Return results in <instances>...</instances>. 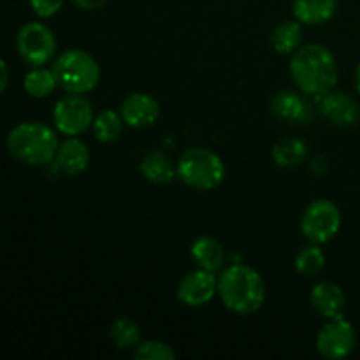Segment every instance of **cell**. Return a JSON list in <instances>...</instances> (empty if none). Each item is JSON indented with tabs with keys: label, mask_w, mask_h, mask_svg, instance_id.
<instances>
[{
	"label": "cell",
	"mask_w": 360,
	"mask_h": 360,
	"mask_svg": "<svg viewBox=\"0 0 360 360\" xmlns=\"http://www.w3.org/2000/svg\"><path fill=\"white\" fill-rule=\"evenodd\" d=\"M290 76L302 94L319 98L336 86V58L326 46L316 42L304 44L292 55Z\"/></svg>",
	"instance_id": "obj_1"
},
{
	"label": "cell",
	"mask_w": 360,
	"mask_h": 360,
	"mask_svg": "<svg viewBox=\"0 0 360 360\" xmlns=\"http://www.w3.org/2000/svg\"><path fill=\"white\" fill-rule=\"evenodd\" d=\"M218 295L229 311L253 315L266 301V283L253 267L232 264L218 274Z\"/></svg>",
	"instance_id": "obj_2"
},
{
	"label": "cell",
	"mask_w": 360,
	"mask_h": 360,
	"mask_svg": "<svg viewBox=\"0 0 360 360\" xmlns=\"http://www.w3.org/2000/svg\"><path fill=\"white\" fill-rule=\"evenodd\" d=\"M7 150L21 164L39 167L51 164L58 151L56 129L41 122H23L7 136Z\"/></svg>",
	"instance_id": "obj_3"
},
{
	"label": "cell",
	"mask_w": 360,
	"mask_h": 360,
	"mask_svg": "<svg viewBox=\"0 0 360 360\" xmlns=\"http://www.w3.org/2000/svg\"><path fill=\"white\" fill-rule=\"evenodd\" d=\"M225 172L227 169L220 155L202 146L185 150L176 164V176L186 186L199 192L218 188L224 183Z\"/></svg>",
	"instance_id": "obj_4"
},
{
	"label": "cell",
	"mask_w": 360,
	"mask_h": 360,
	"mask_svg": "<svg viewBox=\"0 0 360 360\" xmlns=\"http://www.w3.org/2000/svg\"><path fill=\"white\" fill-rule=\"evenodd\" d=\"M56 83L67 94H88L101 81V65L83 49H67L53 63Z\"/></svg>",
	"instance_id": "obj_5"
},
{
	"label": "cell",
	"mask_w": 360,
	"mask_h": 360,
	"mask_svg": "<svg viewBox=\"0 0 360 360\" xmlns=\"http://www.w3.org/2000/svg\"><path fill=\"white\" fill-rule=\"evenodd\" d=\"M56 37L48 25L41 21H28L18 30L16 49L21 60L30 67L48 65L55 60Z\"/></svg>",
	"instance_id": "obj_6"
},
{
	"label": "cell",
	"mask_w": 360,
	"mask_h": 360,
	"mask_svg": "<svg viewBox=\"0 0 360 360\" xmlns=\"http://www.w3.org/2000/svg\"><path fill=\"white\" fill-rule=\"evenodd\" d=\"M341 221L343 217L336 202L329 199H316L302 213L301 232L309 243L322 246L336 238Z\"/></svg>",
	"instance_id": "obj_7"
},
{
	"label": "cell",
	"mask_w": 360,
	"mask_h": 360,
	"mask_svg": "<svg viewBox=\"0 0 360 360\" xmlns=\"http://www.w3.org/2000/svg\"><path fill=\"white\" fill-rule=\"evenodd\" d=\"M94 108L84 94H65L53 108V123L56 132L67 137H77L94 123Z\"/></svg>",
	"instance_id": "obj_8"
},
{
	"label": "cell",
	"mask_w": 360,
	"mask_h": 360,
	"mask_svg": "<svg viewBox=\"0 0 360 360\" xmlns=\"http://www.w3.org/2000/svg\"><path fill=\"white\" fill-rule=\"evenodd\" d=\"M316 352L322 357L340 360L348 357L357 347V334L345 315L327 320L316 334Z\"/></svg>",
	"instance_id": "obj_9"
},
{
	"label": "cell",
	"mask_w": 360,
	"mask_h": 360,
	"mask_svg": "<svg viewBox=\"0 0 360 360\" xmlns=\"http://www.w3.org/2000/svg\"><path fill=\"white\" fill-rule=\"evenodd\" d=\"M179 302L188 308H202L218 295V274L206 269L190 271L181 278L176 290Z\"/></svg>",
	"instance_id": "obj_10"
},
{
	"label": "cell",
	"mask_w": 360,
	"mask_h": 360,
	"mask_svg": "<svg viewBox=\"0 0 360 360\" xmlns=\"http://www.w3.org/2000/svg\"><path fill=\"white\" fill-rule=\"evenodd\" d=\"M319 111L336 127H352L359 122L360 108L347 91H327L319 97Z\"/></svg>",
	"instance_id": "obj_11"
},
{
	"label": "cell",
	"mask_w": 360,
	"mask_h": 360,
	"mask_svg": "<svg viewBox=\"0 0 360 360\" xmlns=\"http://www.w3.org/2000/svg\"><path fill=\"white\" fill-rule=\"evenodd\" d=\"M120 115H122L125 125L132 129H148L155 125L160 116V104L157 98L143 91H134L120 105Z\"/></svg>",
	"instance_id": "obj_12"
},
{
	"label": "cell",
	"mask_w": 360,
	"mask_h": 360,
	"mask_svg": "<svg viewBox=\"0 0 360 360\" xmlns=\"http://www.w3.org/2000/svg\"><path fill=\"white\" fill-rule=\"evenodd\" d=\"M273 112L278 118L288 123H309L313 120V105L308 101V95L301 90H281L278 91L271 102Z\"/></svg>",
	"instance_id": "obj_13"
},
{
	"label": "cell",
	"mask_w": 360,
	"mask_h": 360,
	"mask_svg": "<svg viewBox=\"0 0 360 360\" xmlns=\"http://www.w3.org/2000/svg\"><path fill=\"white\" fill-rule=\"evenodd\" d=\"M309 302L322 319L330 320L345 313L347 295L340 285L333 283V281H320L313 287L311 294H309Z\"/></svg>",
	"instance_id": "obj_14"
},
{
	"label": "cell",
	"mask_w": 360,
	"mask_h": 360,
	"mask_svg": "<svg viewBox=\"0 0 360 360\" xmlns=\"http://www.w3.org/2000/svg\"><path fill=\"white\" fill-rule=\"evenodd\" d=\"M55 164L63 174L79 176L90 165V150L77 137H67L63 143H60L55 157Z\"/></svg>",
	"instance_id": "obj_15"
},
{
	"label": "cell",
	"mask_w": 360,
	"mask_h": 360,
	"mask_svg": "<svg viewBox=\"0 0 360 360\" xmlns=\"http://www.w3.org/2000/svg\"><path fill=\"white\" fill-rule=\"evenodd\" d=\"M292 11L299 23L316 27L329 21L336 14L338 0H294Z\"/></svg>",
	"instance_id": "obj_16"
},
{
	"label": "cell",
	"mask_w": 360,
	"mask_h": 360,
	"mask_svg": "<svg viewBox=\"0 0 360 360\" xmlns=\"http://www.w3.org/2000/svg\"><path fill=\"white\" fill-rule=\"evenodd\" d=\"M192 259L195 260L200 269L211 271V273H220L225 262L224 246L218 239L211 236H200L192 243Z\"/></svg>",
	"instance_id": "obj_17"
},
{
	"label": "cell",
	"mask_w": 360,
	"mask_h": 360,
	"mask_svg": "<svg viewBox=\"0 0 360 360\" xmlns=\"http://www.w3.org/2000/svg\"><path fill=\"white\" fill-rule=\"evenodd\" d=\"M141 174L153 185H167L176 176V164L162 151H150L139 164Z\"/></svg>",
	"instance_id": "obj_18"
},
{
	"label": "cell",
	"mask_w": 360,
	"mask_h": 360,
	"mask_svg": "<svg viewBox=\"0 0 360 360\" xmlns=\"http://www.w3.org/2000/svg\"><path fill=\"white\" fill-rule=\"evenodd\" d=\"M302 42V23L295 21H283L278 25L271 34L273 49L280 55H294Z\"/></svg>",
	"instance_id": "obj_19"
},
{
	"label": "cell",
	"mask_w": 360,
	"mask_h": 360,
	"mask_svg": "<svg viewBox=\"0 0 360 360\" xmlns=\"http://www.w3.org/2000/svg\"><path fill=\"white\" fill-rule=\"evenodd\" d=\"M308 155V144L299 137H283L273 148V160L278 167H295Z\"/></svg>",
	"instance_id": "obj_20"
},
{
	"label": "cell",
	"mask_w": 360,
	"mask_h": 360,
	"mask_svg": "<svg viewBox=\"0 0 360 360\" xmlns=\"http://www.w3.org/2000/svg\"><path fill=\"white\" fill-rule=\"evenodd\" d=\"M123 125H125V122H123L122 115H120V111H115V109H104V111H101L94 118V123H91L95 139L102 144L118 141L123 132Z\"/></svg>",
	"instance_id": "obj_21"
},
{
	"label": "cell",
	"mask_w": 360,
	"mask_h": 360,
	"mask_svg": "<svg viewBox=\"0 0 360 360\" xmlns=\"http://www.w3.org/2000/svg\"><path fill=\"white\" fill-rule=\"evenodd\" d=\"M25 91L34 98H46L55 91L58 86L53 69L48 67H32L30 72H27L23 79Z\"/></svg>",
	"instance_id": "obj_22"
},
{
	"label": "cell",
	"mask_w": 360,
	"mask_h": 360,
	"mask_svg": "<svg viewBox=\"0 0 360 360\" xmlns=\"http://www.w3.org/2000/svg\"><path fill=\"white\" fill-rule=\"evenodd\" d=\"M294 266L302 276H316L326 266V253L320 248V245L311 243V245L299 250V253L295 255Z\"/></svg>",
	"instance_id": "obj_23"
},
{
	"label": "cell",
	"mask_w": 360,
	"mask_h": 360,
	"mask_svg": "<svg viewBox=\"0 0 360 360\" xmlns=\"http://www.w3.org/2000/svg\"><path fill=\"white\" fill-rule=\"evenodd\" d=\"M109 336L120 350H130L141 343V327L130 319H118L111 326Z\"/></svg>",
	"instance_id": "obj_24"
},
{
	"label": "cell",
	"mask_w": 360,
	"mask_h": 360,
	"mask_svg": "<svg viewBox=\"0 0 360 360\" xmlns=\"http://www.w3.org/2000/svg\"><path fill=\"white\" fill-rule=\"evenodd\" d=\"M136 359L139 360H174L176 352L167 343L158 340L141 341L136 347Z\"/></svg>",
	"instance_id": "obj_25"
},
{
	"label": "cell",
	"mask_w": 360,
	"mask_h": 360,
	"mask_svg": "<svg viewBox=\"0 0 360 360\" xmlns=\"http://www.w3.org/2000/svg\"><path fill=\"white\" fill-rule=\"evenodd\" d=\"M30 7L41 20H48L60 13L63 7V0H30Z\"/></svg>",
	"instance_id": "obj_26"
},
{
	"label": "cell",
	"mask_w": 360,
	"mask_h": 360,
	"mask_svg": "<svg viewBox=\"0 0 360 360\" xmlns=\"http://www.w3.org/2000/svg\"><path fill=\"white\" fill-rule=\"evenodd\" d=\"M109 0H72L74 6H77L79 9L84 11H97L101 7H104Z\"/></svg>",
	"instance_id": "obj_27"
},
{
	"label": "cell",
	"mask_w": 360,
	"mask_h": 360,
	"mask_svg": "<svg viewBox=\"0 0 360 360\" xmlns=\"http://www.w3.org/2000/svg\"><path fill=\"white\" fill-rule=\"evenodd\" d=\"M7 84H9V67H7V63L0 58V95L6 91Z\"/></svg>",
	"instance_id": "obj_28"
},
{
	"label": "cell",
	"mask_w": 360,
	"mask_h": 360,
	"mask_svg": "<svg viewBox=\"0 0 360 360\" xmlns=\"http://www.w3.org/2000/svg\"><path fill=\"white\" fill-rule=\"evenodd\" d=\"M355 88L360 94V63L357 65V70H355Z\"/></svg>",
	"instance_id": "obj_29"
}]
</instances>
